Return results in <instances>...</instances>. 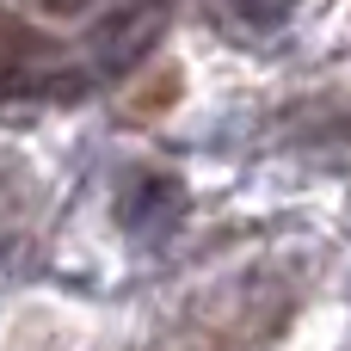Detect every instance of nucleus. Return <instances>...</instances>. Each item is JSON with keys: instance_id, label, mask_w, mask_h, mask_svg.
Listing matches in <instances>:
<instances>
[{"instance_id": "nucleus-1", "label": "nucleus", "mask_w": 351, "mask_h": 351, "mask_svg": "<svg viewBox=\"0 0 351 351\" xmlns=\"http://www.w3.org/2000/svg\"><path fill=\"white\" fill-rule=\"evenodd\" d=\"M185 204V191H179V179H167V173H148V179H136L130 185V197H123V222L142 234V228H160V222H173V210Z\"/></svg>"}, {"instance_id": "nucleus-2", "label": "nucleus", "mask_w": 351, "mask_h": 351, "mask_svg": "<svg viewBox=\"0 0 351 351\" xmlns=\"http://www.w3.org/2000/svg\"><path fill=\"white\" fill-rule=\"evenodd\" d=\"M12 93H25V74H12V68H6V74H0V99H12Z\"/></svg>"}]
</instances>
